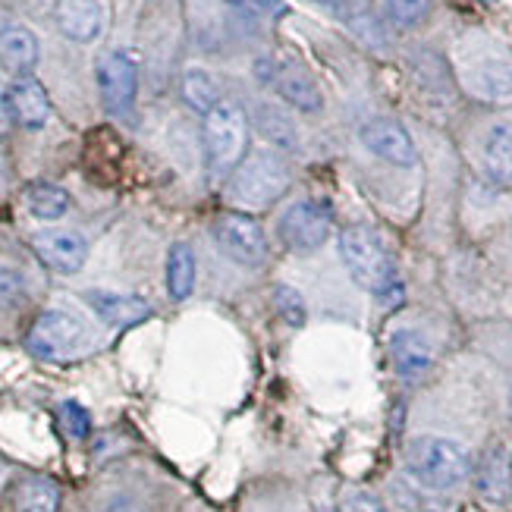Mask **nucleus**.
Returning a JSON list of instances; mask_svg holds the SVG:
<instances>
[{
	"label": "nucleus",
	"mask_w": 512,
	"mask_h": 512,
	"mask_svg": "<svg viewBox=\"0 0 512 512\" xmlns=\"http://www.w3.org/2000/svg\"><path fill=\"white\" fill-rule=\"evenodd\" d=\"M337 246L352 280L368 289L374 299H381L384 305H396L403 299V280H399L396 264L390 261L377 233H371L368 227H346Z\"/></svg>",
	"instance_id": "1"
},
{
	"label": "nucleus",
	"mask_w": 512,
	"mask_h": 512,
	"mask_svg": "<svg viewBox=\"0 0 512 512\" xmlns=\"http://www.w3.org/2000/svg\"><path fill=\"white\" fill-rule=\"evenodd\" d=\"M406 469L425 491H450L469 478L472 462L456 440L421 434L406 447Z\"/></svg>",
	"instance_id": "2"
},
{
	"label": "nucleus",
	"mask_w": 512,
	"mask_h": 512,
	"mask_svg": "<svg viewBox=\"0 0 512 512\" xmlns=\"http://www.w3.org/2000/svg\"><path fill=\"white\" fill-rule=\"evenodd\" d=\"M249 148V117L236 101H217L205 114V158L211 176H227Z\"/></svg>",
	"instance_id": "3"
},
{
	"label": "nucleus",
	"mask_w": 512,
	"mask_h": 512,
	"mask_svg": "<svg viewBox=\"0 0 512 512\" xmlns=\"http://www.w3.org/2000/svg\"><path fill=\"white\" fill-rule=\"evenodd\" d=\"M289 186V170L274 151H255L242 161L230 180V198L246 208H267Z\"/></svg>",
	"instance_id": "4"
},
{
	"label": "nucleus",
	"mask_w": 512,
	"mask_h": 512,
	"mask_svg": "<svg viewBox=\"0 0 512 512\" xmlns=\"http://www.w3.org/2000/svg\"><path fill=\"white\" fill-rule=\"evenodd\" d=\"M462 85L484 101H512V54L497 44H481L469 48L459 63Z\"/></svg>",
	"instance_id": "5"
},
{
	"label": "nucleus",
	"mask_w": 512,
	"mask_h": 512,
	"mask_svg": "<svg viewBox=\"0 0 512 512\" xmlns=\"http://www.w3.org/2000/svg\"><path fill=\"white\" fill-rule=\"evenodd\" d=\"M88 340L85 324L66 308H48L35 318L29 330V352L38 359H66V355H76Z\"/></svg>",
	"instance_id": "6"
},
{
	"label": "nucleus",
	"mask_w": 512,
	"mask_h": 512,
	"mask_svg": "<svg viewBox=\"0 0 512 512\" xmlns=\"http://www.w3.org/2000/svg\"><path fill=\"white\" fill-rule=\"evenodd\" d=\"M277 236L280 242L296 255L318 252L330 236V211L321 202L299 198L277 217Z\"/></svg>",
	"instance_id": "7"
},
{
	"label": "nucleus",
	"mask_w": 512,
	"mask_h": 512,
	"mask_svg": "<svg viewBox=\"0 0 512 512\" xmlns=\"http://www.w3.org/2000/svg\"><path fill=\"white\" fill-rule=\"evenodd\" d=\"M211 236L220 252L242 267H258L267 258V236L246 214H220L211 227Z\"/></svg>",
	"instance_id": "8"
},
{
	"label": "nucleus",
	"mask_w": 512,
	"mask_h": 512,
	"mask_svg": "<svg viewBox=\"0 0 512 512\" xmlns=\"http://www.w3.org/2000/svg\"><path fill=\"white\" fill-rule=\"evenodd\" d=\"M258 79L261 82H271L280 98L286 104H293L296 110H302V114H318V110L324 107V98H321V88L315 85V79H311L302 66L289 63V60H274V57H261L258 60Z\"/></svg>",
	"instance_id": "9"
},
{
	"label": "nucleus",
	"mask_w": 512,
	"mask_h": 512,
	"mask_svg": "<svg viewBox=\"0 0 512 512\" xmlns=\"http://www.w3.org/2000/svg\"><path fill=\"white\" fill-rule=\"evenodd\" d=\"M98 88L110 114H126L132 101H136V88H139V70L132 57L123 51H107L98 60Z\"/></svg>",
	"instance_id": "10"
},
{
	"label": "nucleus",
	"mask_w": 512,
	"mask_h": 512,
	"mask_svg": "<svg viewBox=\"0 0 512 512\" xmlns=\"http://www.w3.org/2000/svg\"><path fill=\"white\" fill-rule=\"evenodd\" d=\"M359 139H362V145L371 154H377V158L393 164V167H415V161H418L415 142H412V136L406 132V126L390 120V117H374V120H368L359 129Z\"/></svg>",
	"instance_id": "11"
},
{
	"label": "nucleus",
	"mask_w": 512,
	"mask_h": 512,
	"mask_svg": "<svg viewBox=\"0 0 512 512\" xmlns=\"http://www.w3.org/2000/svg\"><path fill=\"white\" fill-rule=\"evenodd\" d=\"M32 249L57 274H76L88 258V242L76 230H41L32 236Z\"/></svg>",
	"instance_id": "12"
},
{
	"label": "nucleus",
	"mask_w": 512,
	"mask_h": 512,
	"mask_svg": "<svg viewBox=\"0 0 512 512\" xmlns=\"http://www.w3.org/2000/svg\"><path fill=\"white\" fill-rule=\"evenodd\" d=\"M475 491L484 503L503 506L512 497V456L503 443H491L475 469Z\"/></svg>",
	"instance_id": "13"
},
{
	"label": "nucleus",
	"mask_w": 512,
	"mask_h": 512,
	"mask_svg": "<svg viewBox=\"0 0 512 512\" xmlns=\"http://www.w3.org/2000/svg\"><path fill=\"white\" fill-rule=\"evenodd\" d=\"M7 114L22 126V129H41L51 117V101L44 85L32 76H19L7 88Z\"/></svg>",
	"instance_id": "14"
},
{
	"label": "nucleus",
	"mask_w": 512,
	"mask_h": 512,
	"mask_svg": "<svg viewBox=\"0 0 512 512\" xmlns=\"http://www.w3.org/2000/svg\"><path fill=\"white\" fill-rule=\"evenodd\" d=\"M390 365L399 377H406V381H415V377L428 374L431 362H434V352H431V343L421 337L418 330L412 327H399L390 333Z\"/></svg>",
	"instance_id": "15"
},
{
	"label": "nucleus",
	"mask_w": 512,
	"mask_h": 512,
	"mask_svg": "<svg viewBox=\"0 0 512 512\" xmlns=\"http://www.w3.org/2000/svg\"><path fill=\"white\" fill-rule=\"evenodd\" d=\"M85 305L92 308L107 327H129L151 315V305L145 299L126 296V293H107V289H88Z\"/></svg>",
	"instance_id": "16"
},
{
	"label": "nucleus",
	"mask_w": 512,
	"mask_h": 512,
	"mask_svg": "<svg viewBox=\"0 0 512 512\" xmlns=\"http://www.w3.org/2000/svg\"><path fill=\"white\" fill-rule=\"evenodd\" d=\"M57 26L66 38L88 44L101 35L104 10L98 0H60L57 4Z\"/></svg>",
	"instance_id": "17"
},
{
	"label": "nucleus",
	"mask_w": 512,
	"mask_h": 512,
	"mask_svg": "<svg viewBox=\"0 0 512 512\" xmlns=\"http://www.w3.org/2000/svg\"><path fill=\"white\" fill-rule=\"evenodd\" d=\"M38 63V38L26 26L0 29V66L16 76H29Z\"/></svg>",
	"instance_id": "18"
},
{
	"label": "nucleus",
	"mask_w": 512,
	"mask_h": 512,
	"mask_svg": "<svg viewBox=\"0 0 512 512\" xmlns=\"http://www.w3.org/2000/svg\"><path fill=\"white\" fill-rule=\"evenodd\" d=\"M481 164L494 183H512V120H500L484 132Z\"/></svg>",
	"instance_id": "19"
},
{
	"label": "nucleus",
	"mask_w": 512,
	"mask_h": 512,
	"mask_svg": "<svg viewBox=\"0 0 512 512\" xmlns=\"http://www.w3.org/2000/svg\"><path fill=\"white\" fill-rule=\"evenodd\" d=\"M195 286V252L189 242H173L167 255V293L186 299Z\"/></svg>",
	"instance_id": "20"
},
{
	"label": "nucleus",
	"mask_w": 512,
	"mask_h": 512,
	"mask_svg": "<svg viewBox=\"0 0 512 512\" xmlns=\"http://www.w3.org/2000/svg\"><path fill=\"white\" fill-rule=\"evenodd\" d=\"M60 491L48 478H22L16 487V512H57Z\"/></svg>",
	"instance_id": "21"
},
{
	"label": "nucleus",
	"mask_w": 512,
	"mask_h": 512,
	"mask_svg": "<svg viewBox=\"0 0 512 512\" xmlns=\"http://www.w3.org/2000/svg\"><path fill=\"white\" fill-rule=\"evenodd\" d=\"M26 208L38 220H60L66 211H70V195H66V189H60V186L35 183L26 192Z\"/></svg>",
	"instance_id": "22"
},
{
	"label": "nucleus",
	"mask_w": 512,
	"mask_h": 512,
	"mask_svg": "<svg viewBox=\"0 0 512 512\" xmlns=\"http://www.w3.org/2000/svg\"><path fill=\"white\" fill-rule=\"evenodd\" d=\"M258 126L264 132V139L274 142L277 148H299V129L277 104L258 107Z\"/></svg>",
	"instance_id": "23"
},
{
	"label": "nucleus",
	"mask_w": 512,
	"mask_h": 512,
	"mask_svg": "<svg viewBox=\"0 0 512 512\" xmlns=\"http://www.w3.org/2000/svg\"><path fill=\"white\" fill-rule=\"evenodd\" d=\"M183 101L192 110H198V114H208V110L220 101L214 79L205 70H198V66H192V70L183 73Z\"/></svg>",
	"instance_id": "24"
},
{
	"label": "nucleus",
	"mask_w": 512,
	"mask_h": 512,
	"mask_svg": "<svg viewBox=\"0 0 512 512\" xmlns=\"http://www.w3.org/2000/svg\"><path fill=\"white\" fill-rule=\"evenodd\" d=\"M274 308H277V315L283 318V324H289V327H302L305 324V302H302V296L296 293L293 286H277L274 289Z\"/></svg>",
	"instance_id": "25"
},
{
	"label": "nucleus",
	"mask_w": 512,
	"mask_h": 512,
	"mask_svg": "<svg viewBox=\"0 0 512 512\" xmlns=\"http://www.w3.org/2000/svg\"><path fill=\"white\" fill-rule=\"evenodd\" d=\"M431 0H384V10L396 26H415L428 13Z\"/></svg>",
	"instance_id": "26"
},
{
	"label": "nucleus",
	"mask_w": 512,
	"mask_h": 512,
	"mask_svg": "<svg viewBox=\"0 0 512 512\" xmlns=\"http://www.w3.org/2000/svg\"><path fill=\"white\" fill-rule=\"evenodd\" d=\"M57 418H60V428L70 434L73 440H82L88 434V428H92V421H88V412L73 403V399H66V403H60L57 409Z\"/></svg>",
	"instance_id": "27"
},
{
	"label": "nucleus",
	"mask_w": 512,
	"mask_h": 512,
	"mask_svg": "<svg viewBox=\"0 0 512 512\" xmlns=\"http://www.w3.org/2000/svg\"><path fill=\"white\" fill-rule=\"evenodd\" d=\"M22 299H26V280L13 267L0 264V308H16Z\"/></svg>",
	"instance_id": "28"
},
{
	"label": "nucleus",
	"mask_w": 512,
	"mask_h": 512,
	"mask_svg": "<svg viewBox=\"0 0 512 512\" xmlns=\"http://www.w3.org/2000/svg\"><path fill=\"white\" fill-rule=\"evenodd\" d=\"M349 26H352V32L359 35L365 44H381L384 41V29H381V22L374 19V13L371 10H359V13H352L349 16Z\"/></svg>",
	"instance_id": "29"
},
{
	"label": "nucleus",
	"mask_w": 512,
	"mask_h": 512,
	"mask_svg": "<svg viewBox=\"0 0 512 512\" xmlns=\"http://www.w3.org/2000/svg\"><path fill=\"white\" fill-rule=\"evenodd\" d=\"M340 512H387V509H384V503L377 500V497L355 491V494H346V497H343Z\"/></svg>",
	"instance_id": "30"
},
{
	"label": "nucleus",
	"mask_w": 512,
	"mask_h": 512,
	"mask_svg": "<svg viewBox=\"0 0 512 512\" xmlns=\"http://www.w3.org/2000/svg\"><path fill=\"white\" fill-rule=\"evenodd\" d=\"M101 512H142V506L126 494H114L101 506Z\"/></svg>",
	"instance_id": "31"
},
{
	"label": "nucleus",
	"mask_w": 512,
	"mask_h": 512,
	"mask_svg": "<svg viewBox=\"0 0 512 512\" xmlns=\"http://www.w3.org/2000/svg\"><path fill=\"white\" fill-rule=\"evenodd\" d=\"M230 7H236V10H258L261 7V0H227Z\"/></svg>",
	"instance_id": "32"
},
{
	"label": "nucleus",
	"mask_w": 512,
	"mask_h": 512,
	"mask_svg": "<svg viewBox=\"0 0 512 512\" xmlns=\"http://www.w3.org/2000/svg\"><path fill=\"white\" fill-rule=\"evenodd\" d=\"M318 4H324V7H337L340 0H318Z\"/></svg>",
	"instance_id": "33"
},
{
	"label": "nucleus",
	"mask_w": 512,
	"mask_h": 512,
	"mask_svg": "<svg viewBox=\"0 0 512 512\" xmlns=\"http://www.w3.org/2000/svg\"><path fill=\"white\" fill-rule=\"evenodd\" d=\"M0 192H4V170H0Z\"/></svg>",
	"instance_id": "34"
},
{
	"label": "nucleus",
	"mask_w": 512,
	"mask_h": 512,
	"mask_svg": "<svg viewBox=\"0 0 512 512\" xmlns=\"http://www.w3.org/2000/svg\"><path fill=\"white\" fill-rule=\"evenodd\" d=\"M509 412H512V390H509Z\"/></svg>",
	"instance_id": "35"
}]
</instances>
